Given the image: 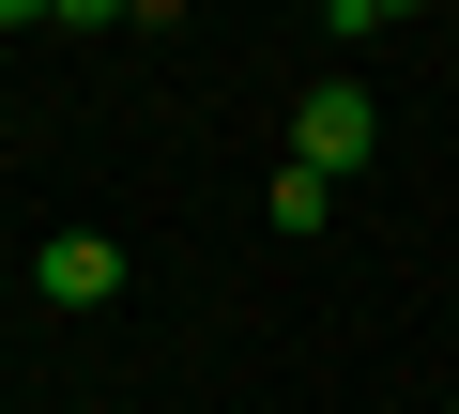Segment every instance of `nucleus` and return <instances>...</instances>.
Masks as SVG:
<instances>
[{
  "label": "nucleus",
  "mask_w": 459,
  "mask_h": 414,
  "mask_svg": "<svg viewBox=\"0 0 459 414\" xmlns=\"http://www.w3.org/2000/svg\"><path fill=\"white\" fill-rule=\"evenodd\" d=\"M31 277H47V307H108V292H123V246H108V231H47Z\"/></svg>",
  "instance_id": "obj_2"
},
{
  "label": "nucleus",
  "mask_w": 459,
  "mask_h": 414,
  "mask_svg": "<svg viewBox=\"0 0 459 414\" xmlns=\"http://www.w3.org/2000/svg\"><path fill=\"white\" fill-rule=\"evenodd\" d=\"M444 414H459V399H444Z\"/></svg>",
  "instance_id": "obj_4"
},
{
  "label": "nucleus",
  "mask_w": 459,
  "mask_h": 414,
  "mask_svg": "<svg viewBox=\"0 0 459 414\" xmlns=\"http://www.w3.org/2000/svg\"><path fill=\"white\" fill-rule=\"evenodd\" d=\"M368 138H383V108L352 92V77H307V108H291V169H368Z\"/></svg>",
  "instance_id": "obj_1"
},
{
  "label": "nucleus",
  "mask_w": 459,
  "mask_h": 414,
  "mask_svg": "<svg viewBox=\"0 0 459 414\" xmlns=\"http://www.w3.org/2000/svg\"><path fill=\"white\" fill-rule=\"evenodd\" d=\"M261 216H276V231H291V246H307V231H322V216H337V184H322V169H276V199H261Z\"/></svg>",
  "instance_id": "obj_3"
}]
</instances>
